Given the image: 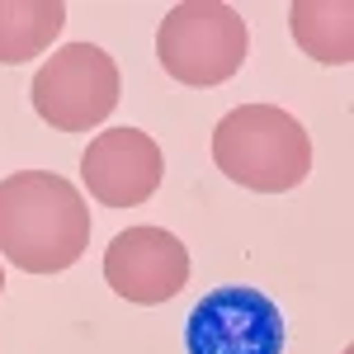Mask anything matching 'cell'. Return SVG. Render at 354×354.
I'll return each instance as SVG.
<instances>
[{
  "instance_id": "1",
  "label": "cell",
  "mask_w": 354,
  "mask_h": 354,
  "mask_svg": "<svg viewBox=\"0 0 354 354\" xmlns=\"http://www.w3.org/2000/svg\"><path fill=\"white\" fill-rule=\"evenodd\" d=\"M90 245V208L53 170H15L0 180V255L24 274L71 270Z\"/></svg>"
},
{
  "instance_id": "2",
  "label": "cell",
  "mask_w": 354,
  "mask_h": 354,
  "mask_svg": "<svg viewBox=\"0 0 354 354\" xmlns=\"http://www.w3.org/2000/svg\"><path fill=\"white\" fill-rule=\"evenodd\" d=\"M213 165L250 194H288L312 170V137L279 104H236L213 128Z\"/></svg>"
},
{
  "instance_id": "3",
  "label": "cell",
  "mask_w": 354,
  "mask_h": 354,
  "mask_svg": "<svg viewBox=\"0 0 354 354\" xmlns=\"http://www.w3.org/2000/svg\"><path fill=\"white\" fill-rule=\"evenodd\" d=\"M245 53H250V28L222 0H185V5L165 10L161 28H156L161 66L194 90L227 85L245 66Z\"/></svg>"
},
{
  "instance_id": "4",
  "label": "cell",
  "mask_w": 354,
  "mask_h": 354,
  "mask_svg": "<svg viewBox=\"0 0 354 354\" xmlns=\"http://www.w3.org/2000/svg\"><path fill=\"white\" fill-rule=\"evenodd\" d=\"M118 62L95 43H62L33 76V113L57 133H95L118 109Z\"/></svg>"
},
{
  "instance_id": "5",
  "label": "cell",
  "mask_w": 354,
  "mask_h": 354,
  "mask_svg": "<svg viewBox=\"0 0 354 354\" xmlns=\"http://www.w3.org/2000/svg\"><path fill=\"white\" fill-rule=\"evenodd\" d=\"M288 322L279 302L250 283H222L194 302L185 322V354H283Z\"/></svg>"
},
{
  "instance_id": "6",
  "label": "cell",
  "mask_w": 354,
  "mask_h": 354,
  "mask_svg": "<svg viewBox=\"0 0 354 354\" xmlns=\"http://www.w3.org/2000/svg\"><path fill=\"white\" fill-rule=\"evenodd\" d=\"M104 283L123 302L161 307L189 283V250L165 227H128L104 250Z\"/></svg>"
},
{
  "instance_id": "7",
  "label": "cell",
  "mask_w": 354,
  "mask_h": 354,
  "mask_svg": "<svg viewBox=\"0 0 354 354\" xmlns=\"http://www.w3.org/2000/svg\"><path fill=\"white\" fill-rule=\"evenodd\" d=\"M81 180L104 208H137L161 189L165 156L142 128H104L85 147Z\"/></svg>"
},
{
  "instance_id": "8",
  "label": "cell",
  "mask_w": 354,
  "mask_h": 354,
  "mask_svg": "<svg viewBox=\"0 0 354 354\" xmlns=\"http://www.w3.org/2000/svg\"><path fill=\"white\" fill-rule=\"evenodd\" d=\"M293 43L322 66H345L354 57V5L350 0H298L288 10Z\"/></svg>"
},
{
  "instance_id": "9",
  "label": "cell",
  "mask_w": 354,
  "mask_h": 354,
  "mask_svg": "<svg viewBox=\"0 0 354 354\" xmlns=\"http://www.w3.org/2000/svg\"><path fill=\"white\" fill-rule=\"evenodd\" d=\"M66 28V5L57 0H0V66H24L48 53Z\"/></svg>"
},
{
  "instance_id": "10",
  "label": "cell",
  "mask_w": 354,
  "mask_h": 354,
  "mask_svg": "<svg viewBox=\"0 0 354 354\" xmlns=\"http://www.w3.org/2000/svg\"><path fill=\"white\" fill-rule=\"evenodd\" d=\"M0 293H5V270H0Z\"/></svg>"
}]
</instances>
